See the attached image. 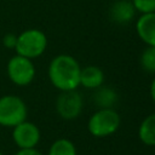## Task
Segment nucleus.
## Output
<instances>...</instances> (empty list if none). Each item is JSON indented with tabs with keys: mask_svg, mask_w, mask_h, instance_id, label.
<instances>
[{
	"mask_svg": "<svg viewBox=\"0 0 155 155\" xmlns=\"http://www.w3.org/2000/svg\"><path fill=\"white\" fill-rule=\"evenodd\" d=\"M81 67L78 59L70 54H58L48 64L47 75L50 82L61 92L73 91L80 86Z\"/></svg>",
	"mask_w": 155,
	"mask_h": 155,
	"instance_id": "obj_1",
	"label": "nucleus"
},
{
	"mask_svg": "<svg viewBox=\"0 0 155 155\" xmlns=\"http://www.w3.org/2000/svg\"><path fill=\"white\" fill-rule=\"evenodd\" d=\"M120 124V115L114 108H103L98 109L90 116L87 130L93 137L104 138L114 134L119 130Z\"/></svg>",
	"mask_w": 155,
	"mask_h": 155,
	"instance_id": "obj_2",
	"label": "nucleus"
},
{
	"mask_svg": "<svg viewBox=\"0 0 155 155\" xmlns=\"http://www.w3.org/2000/svg\"><path fill=\"white\" fill-rule=\"evenodd\" d=\"M47 47V36L44 31L36 28H30L17 35L16 52L19 56L34 59L40 57Z\"/></svg>",
	"mask_w": 155,
	"mask_h": 155,
	"instance_id": "obj_3",
	"label": "nucleus"
},
{
	"mask_svg": "<svg viewBox=\"0 0 155 155\" xmlns=\"http://www.w3.org/2000/svg\"><path fill=\"white\" fill-rule=\"evenodd\" d=\"M28 109L24 101L15 94L0 97V125L4 127H15L27 120Z\"/></svg>",
	"mask_w": 155,
	"mask_h": 155,
	"instance_id": "obj_4",
	"label": "nucleus"
},
{
	"mask_svg": "<svg viewBox=\"0 0 155 155\" xmlns=\"http://www.w3.org/2000/svg\"><path fill=\"white\" fill-rule=\"evenodd\" d=\"M8 79L17 86H27L35 78V67L33 59L16 54L7 62Z\"/></svg>",
	"mask_w": 155,
	"mask_h": 155,
	"instance_id": "obj_5",
	"label": "nucleus"
},
{
	"mask_svg": "<svg viewBox=\"0 0 155 155\" xmlns=\"http://www.w3.org/2000/svg\"><path fill=\"white\" fill-rule=\"evenodd\" d=\"M84 107V101L81 94L76 91H63L56 99V110L57 114L64 120L76 119Z\"/></svg>",
	"mask_w": 155,
	"mask_h": 155,
	"instance_id": "obj_6",
	"label": "nucleus"
},
{
	"mask_svg": "<svg viewBox=\"0 0 155 155\" xmlns=\"http://www.w3.org/2000/svg\"><path fill=\"white\" fill-rule=\"evenodd\" d=\"M40 138L41 133L39 127L30 121L24 120L23 122L13 127L12 139L19 149L36 148V145L40 142Z\"/></svg>",
	"mask_w": 155,
	"mask_h": 155,
	"instance_id": "obj_7",
	"label": "nucleus"
},
{
	"mask_svg": "<svg viewBox=\"0 0 155 155\" xmlns=\"http://www.w3.org/2000/svg\"><path fill=\"white\" fill-rule=\"evenodd\" d=\"M136 33L147 46H155V12L143 13L137 18Z\"/></svg>",
	"mask_w": 155,
	"mask_h": 155,
	"instance_id": "obj_8",
	"label": "nucleus"
},
{
	"mask_svg": "<svg viewBox=\"0 0 155 155\" xmlns=\"http://www.w3.org/2000/svg\"><path fill=\"white\" fill-rule=\"evenodd\" d=\"M136 10L131 0H116L109 8V17L116 24H127L134 19Z\"/></svg>",
	"mask_w": 155,
	"mask_h": 155,
	"instance_id": "obj_9",
	"label": "nucleus"
},
{
	"mask_svg": "<svg viewBox=\"0 0 155 155\" xmlns=\"http://www.w3.org/2000/svg\"><path fill=\"white\" fill-rule=\"evenodd\" d=\"M104 82V71L97 65H87L81 68L80 85L87 90H96Z\"/></svg>",
	"mask_w": 155,
	"mask_h": 155,
	"instance_id": "obj_10",
	"label": "nucleus"
},
{
	"mask_svg": "<svg viewBox=\"0 0 155 155\" xmlns=\"http://www.w3.org/2000/svg\"><path fill=\"white\" fill-rule=\"evenodd\" d=\"M93 96H92V101L94 103V105L98 107V109H103V108H113L116 103H117V93L114 88L109 87V86H99L98 88L93 90Z\"/></svg>",
	"mask_w": 155,
	"mask_h": 155,
	"instance_id": "obj_11",
	"label": "nucleus"
},
{
	"mask_svg": "<svg viewBox=\"0 0 155 155\" xmlns=\"http://www.w3.org/2000/svg\"><path fill=\"white\" fill-rule=\"evenodd\" d=\"M138 137L140 142L148 147H155V113L145 116L139 127Z\"/></svg>",
	"mask_w": 155,
	"mask_h": 155,
	"instance_id": "obj_12",
	"label": "nucleus"
},
{
	"mask_svg": "<svg viewBox=\"0 0 155 155\" xmlns=\"http://www.w3.org/2000/svg\"><path fill=\"white\" fill-rule=\"evenodd\" d=\"M76 154L78 151L75 144L67 138L56 139L51 144L47 153V155H76Z\"/></svg>",
	"mask_w": 155,
	"mask_h": 155,
	"instance_id": "obj_13",
	"label": "nucleus"
},
{
	"mask_svg": "<svg viewBox=\"0 0 155 155\" xmlns=\"http://www.w3.org/2000/svg\"><path fill=\"white\" fill-rule=\"evenodd\" d=\"M139 64L140 68L149 73L155 74V46H147L139 57Z\"/></svg>",
	"mask_w": 155,
	"mask_h": 155,
	"instance_id": "obj_14",
	"label": "nucleus"
},
{
	"mask_svg": "<svg viewBox=\"0 0 155 155\" xmlns=\"http://www.w3.org/2000/svg\"><path fill=\"white\" fill-rule=\"evenodd\" d=\"M136 12L143 13H151L155 12V0H131Z\"/></svg>",
	"mask_w": 155,
	"mask_h": 155,
	"instance_id": "obj_15",
	"label": "nucleus"
},
{
	"mask_svg": "<svg viewBox=\"0 0 155 155\" xmlns=\"http://www.w3.org/2000/svg\"><path fill=\"white\" fill-rule=\"evenodd\" d=\"M16 42H17V35H15L12 33H8L2 38V44L7 48H15L16 47Z\"/></svg>",
	"mask_w": 155,
	"mask_h": 155,
	"instance_id": "obj_16",
	"label": "nucleus"
},
{
	"mask_svg": "<svg viewBox=\"0 0 155 155\" xmlns=\"http://www.w3.org/2000/svg\"><path fill=\"white\" fill-rule=\"evenodd\" d=\"M15 155H42V154L36 148H29V149H19Z\"/></svg>",
	"mask_w": 155,
	"mask_h": 155,
	"instance_id": "obj_17",
	"label": "nucleus"
},
{
	"mask_svg": "<svg viewBox=\"0 0 155 155\" xmlns=\"http://www.w3.org/2000/svg\"><path fill=\"white\" fill-rule=\"evenodd\" d=\"M149 94H150V98L151 101L155 103V78L151 80L150 82V86H149Z\"/></svg>",
	"mask_w": 155,
	"mask_h": 155,
	"instance_id": "obj_18",
	"label": "nucleus"
},
{
	"mask_svg": "<svg viewBox=\"0 0 155 155\" xmlns=\"http://www.w3.org/2000/svg\"><path fill=\"white\" fill-rule=\"evenodd\" d=\"M0 155H4V154H2V153H1V151H0Z\"/></svg>",
	"mask_w": 155,
	"mask_h": 155,
	"instance_id": "obj_19",
	"label": "nucleus"
}]
</instances>
